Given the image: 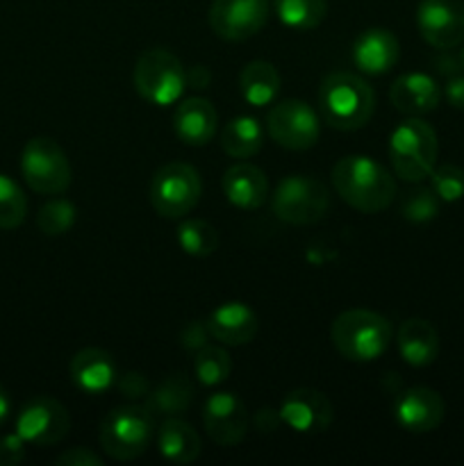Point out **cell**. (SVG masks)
<instances>
[{
  "label": "cell",
  "instance_id": "39",
  "mask_svg": "<svg viewBox=\"0 0 464 466\" xmlns=\"http://www.w3.org/2000/svg\"><path fill=\"white\" fill-rule=\"evenodd\" d=\"M280 423H282L280 412H276V410H271V408L257 410L253 417L255 431H259V432H276L277 428H280Z\"/></svg>",
  "mask_w": 464,
  "mask_h": 466
},
{
  "label": "cell",
  "instance_id": "2",
  "mask_svg": "<svg viewBox=\"0 0 464 466\" xmlns=\"http://www.w3.org/2000/svg\"><path fill=\"white\" fill-rule=\"evenodd\" d=\"M318 107L328 126L341 132H353L371 121L376 96L362 77L335 71L323 77L318 89Z\"/></svg>",
  "mask_w": 464,
  "mask_h": 466
},
{
  "label": "cell",
  "instance_id": "6",
  "mask_svg": "<svg viewBox=\"0 0 464 466\" xmlns=\"http://www.w3.org/2000/svg\"><path fill=\"white\" fill-rule=\"evenodd\" d=\"M132 80L141 98L162 107L176 103L187 89L185 66L176 55L164 48H150L141 53Z\"/></svg>",
  "mask_w": 464,
  "mask_h": 466
},
{
  "label": "cell",
  "instance_id": "44",
  "mask_svg": "<svg viewBox=\"0 0 464 466\" xmlns=\"http://www.w3.org/2000/svg\"><path fill=\"white\" fill-rule=\"evenodd\" d=\"M459 64H462V71H464V48H462V53H459Z\"/></svg>",
  "mask_w": 464,
  "mask_h": 466
},
{
  "label": "cell",
  "instance_id": "14",
  "mask_svg": "<svg viewBox=\"0 0 464 466\" xmlns=\"http://www.w3.org/2000/svg\"><path fill=\"white\" fill-rule=\"evenodd\" d=\"M282 423L300 435H317L330 428L335 410L330 399L318 390H294L285 396L280 405Z\"/></svg>",
  "mask_w": 464,
  "mask_h": 466
},
{
  "label": "cell",
  "instance_id": "34",
  "mask_svg": "<svg viewBox=\"0 0 464 466\" xmlns=\"http://www.w3.org/2000/svg\"><path fill=\"white\" fill-rule=\"evenodd\" d=\"M430 182L435 194L444 203H458L464 198V168L455 167V164H441V167L432 168Z\"/></svg>",
  "mask_w": 464,
  "mask_h": 466
},
{
  "label": "cell",
  "instance_id": "40",
  "mask_svg": "<svg viewBox=\"0 0 464 466\" xmlns=\"http://www.w3.org/2000/svg\"><path fill=\"white\" fill-rule=\"evenodd\" d=\"M444 96L453 107L464 109V76L449 77V82L444 86Z\"/></svg>",
  "mask_w": 464,
  "mask_h": 466
},
{
  "label": "cell",
  "instance_id": "9",
  "mask_svg": "<svg viewBox=\"0 0 464 466\" xmlns=\"http://www.w3.org/2000/svg\"><path fill=\"white\" fill-rule=\"evenodd\" d=\"M21 171L36 194H62L71 185V164L62 146L50 137H35L21 153Z\"/></svg>",
  "mask_w": 464,
  "mask_h": 466
},
{
  "label": "cell",
  "instance_id": "22",
  "mask_svg": "<svg viewBox=\"0 0 464 466\" xmlns=\"http://www.w3.org/2000/svg\"><path fill=\"white\" fill-rule=\"evenodd\" d=\"M177 139L187 146H205L217 132V109L205 98H189L180 103L173 118Z\"/></svg>",
  "mask_w": 464,
  "mask_h": 466
},
{
  "label": "cell",
  "instance_id": "43",
  "mask_svg": "<svg viewBox=\"0 0 464 466\" xmlns=\"http://www.w3.org/2000/svg\"><path fill=\"white\" fill-rule=\"evenodd\" d=\"M9 412H12V400H9L7 391L0 387V426H5V421L9 419Z\"/></svg>",
  "mask_w": 464,
  "mask_h": 466
},
{
  "label": "cell",
  "instance_id": "41",
  "mask_svg": "<svg viewBox=\"0 0 464 466\" xmlns=\"http://www.w3.org/2000/svg\"><path fill=\"white\" fill-rule=\"evenodd\" d=\"M187 76V86H194V89H207L209 80H212V71L203 64H196L191 71H185Z\"/></svg>",
  "mask_w": 464,
  "mask_h": 466
},
{
  "label": "cell",
  "instance_id": "11",
  "mask_svg": "<svg viewBox=\"0 0 464 466\" xmlns=\"http://www.w3.org/2000/svg\"><path fill=\"white\" fill-rule=\"evenodd\" d=\"M71 431V417L59 400L36 396L27 400L16 417V432L25 444L55 446Z\"/></svg>",
  "mask_w": 464,
  "mask_h": 466
},
{
  "label": "cell",
  "instance_id": "33",
  "mask_svg": "<svg viewBox=\"0 0 464 466\" xmlns=\"http://www.w3.org/2000/svg\"><path fill=\"white\" fill-rule=\"evenodd\" d=\"M76 205L71 200H50L36 214V226H39V230L44 235L57 237L71 230L73 223H76Z\"/></svg>",
  "mask_w": 464,
  "mask_h": 466
},
{
  "label": "cell",
  "instance_id": "20",
  "mask_svg": "<svg viewBox=\"0 0 464 466\" xmlns=\"http://www.w3.org/2000/svg\"><path fill=\"white\" fill-rule=\"evenodd\" d=\"M71 380L86 394H103L116 385V362L103 349H82L71 360Z\"/></svg>",
  "mask_w": 464,
  "mask_h": 466
},
{
  "label": "cell",
  "instance_id": "29",
  "mask_svg": "<svg viewBox=\"0 0 464 466\" xmlns=\"http://www.w3.org/2000/svg\"><path fill=\"white\" fill-rule=\"evenodd\" d=\"M232 371V360L218 346H203L194 358V373L196 380L203 387H217L227 380Z\"/></svg>",
  "mask_w": 464,
  "mask_h": 466
},
{
  "label": "cell",
  "instance_id": "24",
  "mask_svg": "<svg viewBox=\"0 0 464 466\" xmlns=\"http://www.w3.org/2000/svg\"><path fill=\"white\" fill-rule=\"evenodd\" d=\"M194 400V385L187 376H168L157 387H150L144 408L153 417H182Z\"/></svg>",
  "mask_w": 464,
  "mask_h": 466
},
{
  "label": "cell",
  "instance_id": "35",
  "mask_svg": "<svg viewBox=\"0 0 464 466\" xmlns=\"http://www.w3.org/2000/svg\"><path fill=\"white\" fill-rule=\"evenodd\" d=\"M116 387H118V394L127 400H146L148 396L150 385L146 380L144 373H136V371H127L123 376L116 378Z\"/></svg>",
  "mask_w": 464,
  "mask_h": 466
},
{
  "label": "cell",
  "instance_id": "5",
  "mask_svg": "<svg viewBox=\"0 0 464 466\" xmlns=\"http://www.w3.org/2000/svg\"><path fill=\"white\" fill-rule=\"evenodd\" d=\"M153 414L139 405H123L112 410L100 423V446L118 462H130L146 453L153 440Z\"/></svg>",
  "mask_w": 464,
  "mask_h": 466
},
{
  "label": "cell",
  "instance_id": "25",
  "mask_svg": "<svg viewBox=\"0 0 464 466\" xmlns=\"http://www.w3.org/2000/svg\"><path fill=\"white\" fill-rule=\"evenodd\" d=\"M157 449L173 464H189L200 455V437L180 417H168L159 426Z\"/></svg>",
  "mask_w": 464,
  "mask_h": 466
},
{
  "label": "cell",
  "instance_id": "12",
  "mask_svg": "<svg viewBox=\"0 0 464 466\" xmlns=\"http://www.w3.org/2000/svg\"><path fill=\"white\" fill-rule=\"evenodd\" d=\"M268 21V0H214L209 25L226 41H246Z\"/></svg>",
  "mask_w": 464,
  "mask_h": 466
},
{
  "label": "cell",
  "instance_id": "32",
  "mask_svg": "<svg viewBox=\"0 0 464 466\" xmlns=\"http://www.w3.org/2000/svg\"><path fill=\"white\" fill-rule=\"evenodd\" d=\"M439 212V196L432 187H414L400 200V214L412 223H426Z\"/></svg>",
  "mask_w": 464,
  "mask_h": 466
},
{
  "label": "cell",
  "instance_id": "17",
  "mask_svg": "<svg viewBox=\"0 0 464 466\" xmlns=\"http://www.w3.org/2000/svg\"><path fill=\"white\" fill-rule=\"evenodd\" d=\"M398 39L385 27H368L355 39L353 62L367 76H382L398 62Z\"/></svg>",
  "mask_w": 464,
  "mask_h": 466
},
{
  "label": "cell",
  "instance_id": "10",
  "mask_svg": "<svg viewBox=\"0 0 464 466\" xmlns=\"http://www.w3.org/2000/svg\"><path fill=\"white\" fill-rule=\"evenodd\" d=\"M267 127L271 139L287 150H308L318 141V116L303 100H282L268 112Z\"/></svg>",
  "mask_w": 464,
  "mask_h": 466
},
{
  "label": "cell",
  "instance_id": "31",
  "mask_svg": "<svg viewBox=\"0 0 464 466\" xmlns=\"http://www.w3.org/2000/svg\"><path fill=\"white\" fill-rule=\"evenodd\" d=\"M27 200L21 187L7 176H0V230H14L25 221Z\"/></svg>",
  "mask_w": 464,
  "mask_h": 466
},
{
  "label": "cell",
  "instance_id": "21",
  "mask_svg": "<svg viewBox=\"0 0 464 466\" xmlns=\"http://www.w3.org/2000/svg\"><path fill=\"white\" fill-rule=\"evenodd\" d=\"M223 194L227 203L239 209L262 208L268 196V180L255 164H232L223 176Z\"/></svg>",
  "mask_w": 464,
  "mask_h": 466
},
{
  "label": "cell",
  "instance_id": "7",
  "mask_svg": "<svg viewBox=\"0 0 464 466\" xmlns=\"http://www.w3.org/2000/svg\"><path fill=\"white\" fill-rule=\"evenodd\" d=\"M271 208L273 214L289 226H312L326 217L330 196L317 177L289 176L277 185Z\"/></svg>",
  "mask_w": 464,
  "mask_h": 466
},
{
  "label": "cell",
  "instance_id": "15",
  "mask_svg": "<svg viewBox=\"0 0 464 466\" xmlns=\"http://www.w3.org/2000/svg\"><path fill=\"white\" fill-rule=\"evenodd\" d=\"M203 423L207 435L218 446H237L248 432L250 417L239 396L230 391H218L209 396L205 403Z\"/></svg>",
  "mask_w": 464,
  "mask_h": 466
},
{
  "label": "cell",
  "instance_id": "23",
  "mask_svg": "<svg viewBox=\"0 0 464 466\" xmlns=\"http://www.w3.org/2000/svg\"><path fill=\"white\" fill-rule=\"evenodd\" d=\"M396 344H398L400 358L409 367H428L439 355V335L426 319H408L400 323Z\"/></svg>",
  "mask_w": 464,
  "mask_h": 466
},
{
  "label": "cell",
  "instance_id": "19",
  "mask_svg": "<svg viewBox=\"0 0 464 466\" xmlns=\"http://www.w3.org/2000/svg\"><path fill=\"white\" fill-rule=\"evenodd\" d=\"M389 98L398 112L408 116H421V114L437 109L441 100V89L426 73H405L396 77L389 89Z\"/></svg>",
  "mask_w": 464,
  "mask_h": 466
},
{
  "label": "cell",
  "instance_id": "18",
  "mask_svg": "<svg viewBox=\"0 0 464 466\" xmlns=\"http://www.w3.org/2000/svg\"><path fill=\"white\" fill-rule=\"evenodd\" d=\"M205 321H207L209 335L226 346H244L257 335V317L248 305L239 300L218 305Z\"/></svg>",
  "mask_w": 464,
  "mask_h": 466
},
{
  "label": "cell",
  "instance_id": "8",
  "mask_svg": "<svg viewBox=\"0 0 464 466\" xmlns=\"http://www.w3.org/2000/svg\"><path fill=\"white\" fill-rule=\"evenodd\" d=\"M203 182L198 171L185 162H168L150 182V203L164 218H180L198 205Z\"/></svg>",
  "mask_w": 464,
  "mask_h": 466
},
{
  "label": "cell",
  "instance_id": "4",
  "mask_svg": "<svg viewBox=\"0 0 464 466\" xmlns=\"http://www.w3.org/2000/svg\"><path fill=\"white\" fill-rule=\"evenodd\" d=\"M437 153H439L437 132L432 130L430 123L421 121V118H408L391 132L389 157L400 180L419 185L430 177L437 164Z\"/></svg>",
  "mask_w": 464,
  "mask_h": 466
},
{
  "label": "cell",
  "instance_id": "42",
  "mask_svg": "<svg viewBox=\"0 0 464 466\" xmlns=\"http://www.w3.org/2000/svg\"><path fill=\"white\" fill-rule=\"evenodd\" d=\"M437 71L444 73L446 77H453L462 73V64H459V57H453V55H444V57L437 59Z\"/></svg>",
  "mask_w": 464,
  "mask_h": 466
},
{
  "label": "cell",
  "instance_id": "13",
  "mask_svg": "<svg viewBox=\"0 0 464 466\" xmlns=\"http://www.w3.org/2000/svg\"><path fill=\"white\" fill-rule=\"evenodd\" d=\"M417 25L432 48H455L464 41V0H421Z\"/></svg>",
  "mask_w": 464,
  "mask_h": 466
},
{
  "label": "cell",
  "instance_id": "16",
  "mask_svg": "<svg viewBox=\"0 0 464 466\" xmlns=\"http://www.w3.org/2000/svg\"><path fill=\"white\" fill-rule=\"evenodd\" d=\"M444 399L428 387H412L396 399L394 414L403 431L423 435L439 428L444 421Z\"/></svg>",
  "mask_w": 464,
  "mask_h": 466
},
{
  "label": "cell",
  "instance_id": "36",
  "mask_svg": "<svg viewBox=\"0 0 464 466\" xmlns=\"http://www.w3.org/2000/svg\"><path fill=\"white\" fill-rule=\"evenodd\" d=\"M209 328L207 321H189L180 332V344L182 349L189 350V353H198L203 346H207L209 339Z\"/></svg>",
  "mask_w": 464,
  "mask_h": 466
},
{
  "label": "cell",
  "instance_id": "28",
  "mask_svg": "<svg viewBox=\"0 0 464 466\" xmlns=\"http://www.w3.org/2000/svg\"><path fill=\"white\" fill-rule=\"evenodd\" d=\"M276 14L287 27L312 30L326 18L328 0H273Z\"/></svg>",
  "mask_w": 464,
  "mask_h": 466
},
{
  "label": "cell",
  "instance_id": "26",
  "mask_svg": "<svg viewBox=\"0 0 464 466\" xmlns=\"http://www.w3.org/2000/svg\"><path fill=\"white\" fill-rule=\"evenodd\" d=\"M239 89L244 94L246 103L255 105V107H264V105L273 103L280 91V73L276 66L262 59L248 62L241 68L239 76Z\"/></svg>",
  "mask_w": 464,
  "mask_h": 466
},
{
  "label": "cell",
  "instance_id": "3",
  "mask_svg": "<svg viewBox=\"0 0 464 466\" xmlns=\"http://www.w3.org/2000/svg\"><path fill=\"white\" fill-rule=\"evenodd\" d=\"M332 344L350 362H373L389 349L394 328L371 309H346L332 321Z\"/></svg>",
  "mask_w": 464,
  "mask_h": 466
},
{
  "label": "cell",
  "instance_id": "37",
  "mask_svg": "<svg viewBox=\"0 0 464 466\" xmlns=\"http://www.w3.org/2000/svg\"><path fill=\"white\" fill-rule=\"evenodd\" d=\"M25 460V440L18 432L0 437V466H16Z\"/></svg>",
  "mask_w": 464,
  "mask_h": 466
},
{
  "label": "cell",
  "instance_id": "38",
  "mask_svg": "<svg viewBox=\"0 0 464 466\" xmlns=\"http://www.w3.org/2000/svg\"><path fill=\"white\" fill-rule=\"evenodd\" d=\"M55 462L59 466H100L103 464V460H100L96 453H91V451L77 446V449H71L66 451V453L59 455Z\"/></svg>",
  "mask_w": 464,
  "mask_h": 466
},
{
  "label": "cell",
  "instance_id": "30",
  "mask_svg": "<svg viewBox=\"0 0 464 466\" xmlns=\"http://www.w3.org/2000/svg\"><path fill=\"white\" fill-rule=\"evenodd\" d=\"M177 244L191 258H207L217 250L218 235L207 221L189 218V221H182L180 228H177Z\"/></svg>",
  "mask_w": 464,
  "mask_h": 466
},
{
  "label": "cell",
  "instance_id": "1",
  "mask_svg": "<svg viewBox=\"0 0 464 466\" xmlns=\"http://www.w3.org/2000/svg\"><path fill=\"white\" fill-rule=\"evenodd\" d=\"M332 185L341 200L364 214L382 212L396 198L391 173L367 155H348L339 159L332 168Z\"/></svg>",
  "mask_w": 464,
  "mask_h": 466
},
{
  "label": "cell",
  "instance_id": "27",
  "mask_svg": "<svg viewBox=\"0 0 464 466\" xmlns=\"http://www.w3.org/2000/svg\"><path fill=\"white\" fill-rule=\"evenodd\" d=\"M264 144V130L253 116H237L223 127L221 146L230 157L246 159L259 153Z\"/></svg>",
  "mask_w": 464,
  "mask_h": 466
}]
</instances>
